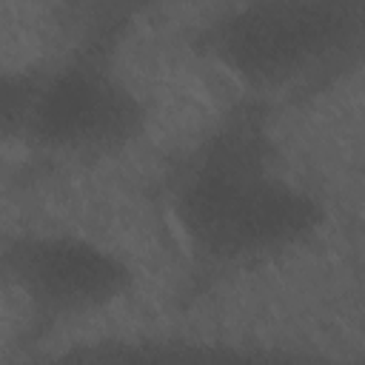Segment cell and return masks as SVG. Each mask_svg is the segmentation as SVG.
<instances>
[{"label":"cell","mask_w":365,"mask_h":365,"mask_svg":"<svg viewBox=\"0 0 365 365\" xmlns=\"http://www.w3.org/2000/svg\"><path fill=\"white\" fill-rule=\"evenodd\" d=\"M171 211L191 257L214 268L274 259L322 222L317 197L279 174L268 111L254 100L225 114L182 163Z\"/></svg>","instance_id":"1"},{"label":"cell","mask_w":365,"mask_h":365,"mask_svg":"<svg viewBox=\"0 0 365 365\" xmlns=\"http://www.w3.org/2000/svg\"><path fill=\"white\" fill-rule=\"evenodd\" d=\"M362 0H245L208 23L197 48L257 91L314 86L356 60Z\"/></svg>","instance_id":"2"},{"label":"cell","mask_w":365,"mask_h":365,"mask_svg":"<svg viewBox=\"0 0 365 365\" xmlns=\"http://www.w3.org/2000/svg\"><path fill=\"white\" fill-rule=\"evenodd\" d=\"M143 123V100L106 66V51L83 48L40 74L23 140L43 154L94 160L128 145Z\"/></svg>","instance_id":"4"},{"label":"cell","mask_w":365,"mask_h":365,"mask_svg":"<svg viewBox=\"0 0 365 365\" xmlns=\"http://www.w3.org/2000/svg\"><path fill=\"white\" fill-rule=\"evenodd\" d=\"M0 277L20 297L29 339L83 319L134 288V268L108 245L77 234H20L0 251Z\"/></svg>","instance_id":"3"},{"label":"cell","mask_w":365,"mask_h":365,"mask_svg":"<svg viewBox=\"0 0 365 365\" xmlns=\"http://www.w3.org/2000/svg\"><path fill=\"white\" fill-rule=\"evenodd\" d=\"M40 74L43 71L0 68V148L11 140H23Z\"/></svg>","instance_id":"5"}]
</instances>
